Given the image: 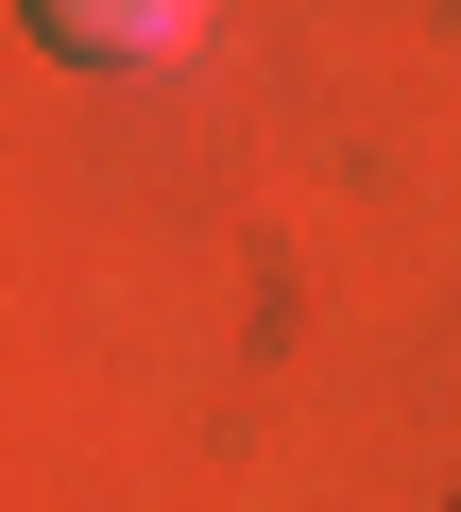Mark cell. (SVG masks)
I'll return each mask as SVG.
<instances>
[{
	"instance_id": "cell-1",
	"label": "cell",
	"mask_w": 461,
	"mask_h": 512,
	"mask_svg": "<svg viewBox=\"0 0 461 512\" xmlns=\"http://www.w3.org/2000/svg\"><path fill=\"white\" fill-rule=\"evenodd\" d=\"M35 35L86 52V69H171V52L205 35V0H35Z\"/></svg>"
}]
</instances>
